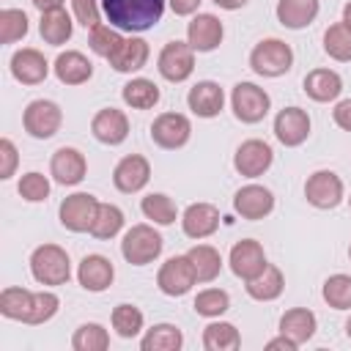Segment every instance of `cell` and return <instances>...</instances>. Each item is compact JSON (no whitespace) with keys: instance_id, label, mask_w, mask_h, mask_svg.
Returning a JSON list of instances; mask_svg holds the SVG:
<instances>
[{"instance_id":"6da1fadb","label":"cell","mask_w":351,"mask_h":351,"mask_svg":"<svg viewBox=\"0 0 351 351\" xmlns=\"http://www.w3.org/2000/svg\"><path fill=\"white\" fill-rule=\"evenodd\" d=\"M58 307H60V299L55 291H27L19 285H8L0 291V315L8 321L38 326L55 318Z\"/></svg>"},{"instance_id":"7a4b0ae2","label":"cell","mask_w":351,"mask_h":351,"mask_svg":"<svg viewBox=\"0 0 351 351\" xmlns=\"http://www.w3.org/2000/svg\"><path fill=\"white\" fill-rule=\"evenodd\" d=\"M167 0H101V11L107 22L126 33H145L151 30L162 14Z\"/></svg>"},{"instance_id":"3957f363","label":"cell","mask_w":351,"mask_h":351,"mask_svg":"<svg viewBox=\"0 0 351 351\" xmlns=\"http://www.w3.org/2000/svg\"><path fill=\"white\" fill-rule=\"evenodd\" d=\"M30 274L38 285H66L71 280V261L69 252L58 244H38L30 252Z\"/></svg>"},{"instance_id":"277c9868","label":"cell","mask_w":351,"mask_h":351,"mask_svg":"<svg viewBox=\"0 0 351 351\" xmlns=\"http://www.w3.org/2000/svg\"><path fill=\"white\" fill-rule=\"evenodd\" d=\"M162 250H165V239H162V233H159L154 225H148V222L132 225V228L123 233V239H121V255H123L126 263H132V266H148V263H154V261L162 255Z\"/></svg>"},{"instance_id":"5b68a950","label":"cell","mask_w":351,"mask_h":351,"mask_svg":"<svg viewBox=\"0 0 351 351\" xmlns=\"http://www.w3.org/2000/svg\"><path fill=\"white\" fill-rule=\"evenodd\" d=\"M293 66V49L282 38H261L250 52V69L258 77H282Z\"/></svg>"},{"instance_id":"8992f818","label":"cell","mask_w":351,"mask_h":351,"mask_svg":"<svg viewBox=\"0 0 351 351\" xmlns=\"http://www.w3.org/2000/svg\"><path fill=\"white\" fill-rule=\"evenodd\" d=\"M230 110L241 123H261L271 110V96L255 82H236L230 90Z\"/></svg>"},{"instance_id":"52a82bcc","label":"cell","mask_w":351,"mask_h":351,"mask_svg":"<svg viewBox=\"0 0 351 351\" xmlns=\"http://www.w3.org/2000/svg\"><path fill=\"white\" fill-rule=\"evenodd\" d=\"M304 197L313 208H321V211H332L343 203L346 197V186H343V178L335 173V170H315L307 176L304 181Z\"/></svg>"},{"instance_id":"ba28073f","label":"cell","mask_w":351,"mask_h":351,"mask_svg":"<svg viewBox=\"0 0 351 351\" xmlns=\"http://www.w3.org/2000/svg\"><path fill=\"white\" fill-rule=\"evenodd\" d=\"M63 110L49 99H33L22 112V126L36 140H49L60 132Z\"/></svg>"},{"instance_id":"9c48e42d","label":"cell","mask_w":351,"mask_h":351,"mask_svg":"<svg viewBox=\"0 0 351 351\" xmlns=\"http://www.w3.org/2000/svg\"><path fill=\"white\" fill-rule=\"evenodd\" d=\"M96 214H99V200L90 192H74V195L63 197V203L58 208L60 225L71 233H90Z\"/></svg>"},{"instance_id":"30bf717a","label":"cell","mask_w":351,"mask_h":351,"mask_svg":"<svg viewBox=\"0 0 351 351\" xmlns=\"http://www.w3.org/2000/svg\"><path fill=\"white\" fill-rule=\"evenodd\" d=\"M189 137H192V121L184 112H159L151 123V140L165 151L184 148Z\"/></svg>"},{"instance_id":"8fae6325","label":"cell","mask_w":351,"mask_h":351,"mask_svg":"<svg viewBox=\"0 0 351 351\" xmlns=\"http://www.w3.org/2000/svg\"><path fill=\"white\" fill-rule=\"evenodd\" d=\"M156 71L167 82H184L195 71V49L189 41H167L156 58Z\"/></svg>"},{"instance_id":"7c38bea8","label":"cell","mask_w":351,"mask_h":351,"mask_svg":"<svg viewBox=\"0 0 351 351\" xmlns=\"http://www.w3.org/2000/svg\"><path fill=\"white\" fill-rule=\"evenodd\" d=\"M197 282L195 277V269H192V261L186 255H173L167 258L159 271H156V285L165 296H186L192 291V285Z\"/></svg>"},{"instance_id":"4fadbf2b","label":"cell","mask_w":351,"mask_h":351,"mask_svg":"<svg viewBox=\"0 0 351 351\" xmlns=\"http://www.w3.org/2000/svg\"><path fill=\"white\" fill-rule=\"evenodd\" d=\"M271 162H274L271 145H269L266 140H258V137L244 140V143L236 148V154H233V167H236V173L244 176V178H258V176H263V173L271 167Z\"/></svg>"},{"instance_id":"5bb4252c","label":"cell","mask_w":351,"mask_h":351,"mask_svg":"<svg viewBox=\"0 0 351 351\" xmlns=\"http://www.w3.org/2000/svg\"><path fill=\"white\" fill-rule=\"evenodd\" d=\"M49 176L60 186H77L88 176V159L80 148L60 145L49 159Z\"/></svg>"},{"instance_id":"9a60e30c","label":"cell","mask_w":351,"mask_h":351,"mask_svg":"<svg viewBox=\"0 0 351 351\" xmlns=\"http://www.w3.org/2000/svg\"><path fill=\"white\" fill-rule=\"evenodd\" d=\"M233 211L241 219L258 222V219H263V217H269L274 211V195L263 184H244L233 195Z\"/></svg>"},{"instance_id":"2e32d148","label":"cell","mask_w":351,"mask_h":351,"mask_svg":"<svg viewBox=\"0 0 351 351\" xmlns=\"http://www.w3.org/2000/svg\"><path fill=\"white\" fill-rule=\"evenodd\" d=\"M266 252H263V247H261V241H255V239H241V241H236L233 247H230V255H228V266H230V271L239 277V280H252V277H258L263 269H266Z\"/></svg>"},{"instance_id":"e0dca14e","label":"cell","mask_w":351,"mask_h":351,"mask_svg":"<svg viewBox=\"0 0 351 351\" xmlns=\"http://www.w3.org/2000/svg\"><path fill=\"white\" fill-rule=\"evenodd\" d=\"M148 181H151V162L143 154H126L112 170V186L123 195H134L145 189Z\"/></svg>"},{"instance_id":"ac0fdd59","label":"cell","mask_w":351,"mask_h":351,"mask_svg":"<svg viewBox=\"0 0 351 351\" xmlns=\"http://www.w3.org/2000/svg\"><path fill=\"white\" fill-rule=\"evenodd\" d=\"M225 38V25L217 14H195L186 22V41L195 52H214Z\"/></svg>"},{"instance_id":"d6986e66","label":"cell","mask_w":351,"mask_h":351,"mask_svg":"<svg viewBox=\"0 0 351 351\" xmlns=\"http://www.w3.org/2000/svg\"><path fill=\"white\" fill-rule=\"evenodd\" d=\"M310 115L302 107H282L274 115V137L285 145V148H296L310 137Z\"/></svg>"},{"instance_id":"ffe728a7","label":"cell","mask_w":351,"mask_h":351,"mask_svg":"<svg viewBox=\"0 0 351 351\" xmlns=\"http://www.w3.org/2000/svg\"><path fill=\"white\" fill-rule=\"evenodd\" d=\"M219 208L214 203H206V200H197V203H189L181 214V230L186 239H208L211 233H217L219 228Z\"/></svg>"},{"instance_id":"44dd1931","label":"cell","mask_w":351,"mask_h":351,"mask_svg":"<svg viewBox=\"0 0 351 351\" xmlns=\"http://www.w3.org/2000/svg\"><path fill=\"white\" fill-rule=\"evenodd\" d=\"M11 77L22 85H41L49 77V60L36 47H22L11 55Z\"/></svg>"},{"instance_id":"7402d4cb","label":"cell","mask_w":351,"mask_h":351,"mask_svg":"<svg viewBox=\"0 0 351 351\" xmlns=\"http://www.w3.org/2000/svg\"><path fill=\"white\" fill-rule=\"evenodd\" d=\"M112 280H115V266H112V261H110L107 255H99V252L85 255V258L80 261V266H77V282H80L88 293H101V291H107V288L112 285Z\"/></svg>"},{"instance_id":"603a6c76","label":"cell","mask_w":351,"mask_h":351,"mask_svg":"<svg viewBox=\"0 0 351 351\" xmlns=\"http://www.w3.org/2000/svg\"><path fill=\"white\" fill-rule=\"evenodd\" d=\"M90 134L101 145H121L129 137V118L118 107H104L90 121Z\"/></svg>"},{"instance_id":"cb8c5ba5","label":"cell","mask_w":351,"mask_h":351,"mask_svg":"<svg viewBox=\"0 0 351 351\" xmlns=\"http://www.w3.org/2000/svg\"><path fill=\"white\" fill-rule=\"evenodd\" d=\"M186 107L197 118H217L225 107V90L214 80H200L186 93Z\"/></svg>"},{"instance_id":"d4e9b609","label":"cell","mask_w":351,"mask_h":351,"mask_svg":"<svg viewBox=\"0 0 351 351\" xmlns=\"http://www.w3.org/2000/svg\"><path fill=\"white\" fill-rule=\"evenodd\" d=\"M148 58H151L148 41L132 33V36H126V38L121 41V47H118L107 60H110V66H112L118 74H134V71H140V69L148 63Z\"/></svg>"},{"instance_id":"484cf974","label":"cell","mask_w":351,"mask_h":351,"mask_svg":"<svg viewBox=\"0 0 351 351\" xmlns=\"http://www.w3.org/2000/svg\"><path fill=\"white\" fill-rule=\"evenodd\" d=\"M302 88H304L307 99H313L318 104H326V101H335L343 93V77L335 69H313V71L304 74Z\"/></svg>"},{"instance_id":"4316f807","label":"cell","mask_w":351,"mask_h":351,"mask_svg":"<svg viewBox=\"0 0 351 351\" xmlns=\"http://www.w3.org/2000/svg\"><path fill=\"white\" fill-rule=\"evenodd\" d=\"M52 71H55L58 82H63V85H82L93 77V63L80 49H66L55 58Z\"/></svg>"},{"instance_id":"83f0119b","label":"cell","mask_w":351,"mask_h":351,"mask_svg":"<svg viewBox=\"0 0 351 351\" xmlns=\"http://www.w3.org/2000/svg\"><path fill=\"white\" fill-rule=\"evenodd\" d=\"M321 11V3L318 0H277V22L288 30H304L307 25L315 22Z\"/></svg>"},{"instance_id":"f1b7e54d","label":"cell","mask_w":351,"mask_h":351,"mask_svg":"<svg viewBox=\"0 0 351 351\" xmlns=\"http://www.w3.org/2000/svg\"><path fill=\"white\" fill-rule=\"evenodd\" d=\"M315 329H318V318L307 307H291L280 315V332L285 337H291L293 343H299V346L307 343L315 335Z\"/></svg>"},{"instance_id":"f546056e","label":"cell","mask_w":351,"mask_h":351,"mask_svg":"<svg viewBox=\"0 0 351 351\" xmlns=\"http://www.w3.org/2000/svg\"><path fill=\"white\" fill-rule=\"evenodd\" d=\"M244 291H247V296L255 299V302H274V299H280V293L285 291V277H282V271H280L274 263H266V269H263L258 277L247 280Z\"/></svg>"},{"instance_id":"4dcf8cb0","label":"cell","mask_w":351,"mask_h":351,"mask_svg":"<svg viewBox=\"0 0 351 351\" xmlns=\"http://www.w3.org/2000/svg\"><path fill=\"white\" fill-rule=\"evenodd\" d=\"M121 99H123V104L132 107V110H151V107L159 104L162 90H159V85H156L154 80H148V77H132V80L121 88Z\"/></svg>"},{"instance_id":"1f68e13d","label":"cell","mask_w":351,"mask_h":351,"mask_svg":"<svg viewBox=\"0 0 351 351\" xmlns=\"http://www.w3.org/2000/svg\"><path fill=\"white\" fill-rule=\"evenodd\" d=\"M38 33L44 38V44L49 47H63L71 33H74V22L71 16L63 11V8H52V11H44L41 19H38Z\"/></svg>"},{"instance_id":"d6a6232c","label":"cell","mask_w":351,"mask_h":351,"mask_svg":"<svg viewBox=\"0 0 351 351\" xmlns=\"http://www.w3.org/2000/svg\"><path fill=\"white\" fill-rule=\"evenodd\" d=\"M186 258L192 261V269H195L197 282H214L219 277V271H222V255L211 244H195V247H189Z\"/></svg>"},{"instance_id":"836d02e7","label":"cell","mask_w":351,"mask_h":351,"mask_svg":"<svg viewBox=\"0 0 351 351\" xmlns=\"http://www.w3.org/2000/svg\"><path fill=\"white\" fill-rule=\"evenodd\" d=\"M181 346H184V332L176 324H154L140 340L143 351H178Z\"/></svg>"},{"instance_id":"e575fe53","label":"cell","mask_w":351,"mask_h":351,"mask_svg":"<svg viewBox=\"0 0 351 351\" xmlns=\"http://www.w3.org/2000/svg\"><path fill=\"white\" fill-rule=\"evenodd\" d=\"M241 346V335L228 321H211L203 329V348L206 351H236Z\"/></svg>"},{"instance_id":"d590c367","label":"cell","mask_w":351,"mask_h":351,"mask_svg":"<svg viewBox=\"0 0 351 351\" xmlns=\"http://www.w3.org/2000/svg\"><path fill=\"white\" fill-rule=\"evenodd\" d=\"M110 324H112V329H115L118 337L132 340V337H137V335L143 332V326H145V315H143L140 307L123 302V304H115V307H112Z\"/></svg>"},{"instance_id":"8d00e7d4","label":"cell","mask_w":351,"mask_h":351,"mask_svg":"<svg viewBox=\"0 0 351 351\" xmlns=\"http://www.w3.org/2000/svg\"><path fill=\"white\" fill-rule=\"evenodd\" d=\"M140 211H143V217L151 219L154 225H173L176 217H178V208H176L173 197L165 195V192H151V195H145V197L140 200Z\"/></svg>"},{"instance_id":"74e56055","label":"cell","mask_w":351,"mask_h":351,"mask_svg":"<svg viewBox=\"0 0 351 351\" xmlns=\"http://www.w3.org/2000/svg\"><path fill=\"white\" fill-rule=\"evenodd\" d=\"M123 211L115 206V203H99V214L93 219V228H90V236L93 239H115L121 230H123Z\"/></svg>"},{"instance_id":"f35d334b","label":"cell","mask_w":351,"mask_h":351,"mask_svg":"<svg viewBox=\"0 0 351 351\" xmlns=\"http://www.w3.org/2000/svg\"><path fill=\"white\" fill-rule=\"evenodd\" d=\"M324 52L337 63H348L351 60V27H346L343 22L329 25L324 30Z\"/></svg>"},{"instance_id":"ab89813d","label":"cell","mask_w":351,"mask_h":351,"mask_svg":"<svg viewBox=\"0 0 351 351\" xmlns=\"http://www.w3.org/2000/svg\"><path fill=\"white\" fill-rule=\"evenodd\" d=\"M71 348L74 351H104L110 348V332L96 321L82 324L71 335Z\"/></svg>"},{"instance_id":"60d3db41","label":"cell","mask_w":351,"mask_h":351,"mask_svg":"<svg viewBox=\"0 0 351 351\" xmlns=\"http://www.w3.org/2000/svg\"><path fill=\"white\" fill-rule=\"evenodd\" d=\"M30 22L22 8H3L0 11V44H16L27 36Z\"/></svg>"},{"instance_id":"b9f144b4","label":"cell","mask_w":351,"mask_h":351,"mask_svg":"<svg viewBox=\"0 0 351 351\" xmlns=\"http://www.w3.org/2000/svg\"><path fill=\"white\" fill-rule=\"evenodd\" d=\"M321 296L332 310H351V277L348 274L326 277L324 288H321Z\"/></svg>"},{"instance_id":"7bdbcfd3","label":"cell","mask_w":351,"mask_h":351,"mask_svg":"<svg viewBox=\"0 0 351 351\" xmlns=\"http://www.w3.org/2000/svg\"><path fill=\"white\" fill-rule=\"evenodd\" d=\"M195 313L203 315V318H219L222 313L230 310V296L228 291L222 288H203L197 296H195Z\"/></svg>"},{"instance_id":"ee69618b","label":"cell","mask_w":351,"mask_h":351,"mask_svg":"<svg viewBox=\"0 0 351 351\" xmlns=\"http://www.w3.org/2000/svg\"><path fill=\"white\" fill-rule=\"evenodd\" d=\"M121 41H123V36H121V30L112 27V25H96V27L90 30V36H88V47H90V52L99 55V58H110V55L121 47Z\"/></svg>"},{"instance_id":"f6af8a7d","label":"cell","mask_w":351,"mask_h":351,"mask_svg":"<svg viewBox=\"0 0 351 351\" xmlns=\"http://www.w3.org/2000/svg\"><path fill=\"white\" fill-rule=\"evenodd\" d=\"M49 189H52L49 178H47L44 173H38V170H30V173L19 176V181H16V192H19V197L27 200V203H41V200H47V197H49Z\"/></svg>"},{"instance_id":"bcb514c9","label":"cell","mask_w":351,"mask_h":351,"mask_svg":"<svg viewBox=\"0 0 351 351\" xmlns=\"http://www.w3.org/2000/svg\"><path fill=\"white\" fill-rule=\"evenodd\" d=\"M71 14L85 30H93L96 25H101V14L104 11H101L99 0H71Z\"/></svg>"},{"instance_id":"7dc6e473","label":"cell","mask_w":351,"mask_h":351,"mask_svg":"<svg viewBox=\"0 0 351 351\" xmlns=\"http://www.w3.org/2000/svg\"><path fill=\"white\" fill-rule=\"evenodd\" d=\"M16 165H19V151L14 145L11 137H3L0 140V181H8L14 173H16Z\"/></svg>"},{"instance_id":"c3c4849f","label":"cell","mask_w":351,"mask_h":351,"mask_svg":"<svg viewBox=\"0 0 351 351\" xmlns=\"http://www.w3.org/2000/svg\"><path fill=\"white\" fill-rule=\"evenodd\" d=\"M332 118L343 132H351V99H340L332 110Z\"/></svg>"},{"instance_id":"681fc988","label":"cell","mask_w":351,"mask_h":351,"mask_svg":"<svg viewBox=\"0 0 351 351\" xmlns=\"http://www.w3.org/2000/svg\"><path fill=\"white\" fill-rule=\"evenodd\" d=\"M200 3H203V0H167L170 11H173L176 16H192V14L200 8Z\"/></svg>"},{"instance_id":"f907efd6","label":"cell","mask_w":351,"mask_h":351,"mask_svg":"<svg viewBox=\"0 0 351 351\" xmlns=\"http://www.w3.org/2000/svg\"><path fill=\"white\" fill-rule=\"evenodd\" d=\"M296 348H299V343H293V340H291V337H285L282 332L266 343V351H296Z\"/></svg>"},{"instance_id":"816d5d0a","label":"cell","mask_w":351,"mask_h":351,"mask_svg":"<svg viewBox=\"0 0 351 351\" xmlns=\"http://www.w3.org/2000/svg\"><path fill=\"white\" fill-rule=\"evenodd\" d=\"M30 3L44 14V11H52V8H63L66 0H30Z\"/></svg>"},{"instance_id":"f5cc1de1","label":"cell","mask_w":351,"mask_h":351,"mask_svg":"<svg viewBox=\"0 0 351 351\" xmlns=\"http://www.w3.org/2000/svg\"><path fill=\"white\" fill-rule=\"evenodd\" d=\"M214 5H219V8H225V11H239V8H244L250 0H211Z\"/></svg>"},{"instance_id":"db71d44e","label":"cell","mask_w":351,"mask_h":351,"mask_svg":"<svg viewBox=\"0 0 351 351\" xmlns=\"http://www.w3.org/2000/svg\"><path fill=\"white\" fill-rule=\"evenodd\" d=\"M340 22H343L346 27H351V0L343 5V19H340Z\"/></svg>"},{"instance_id":"11a10c76","label":"cell","mask_w":351,"mask_h":351,"mask_svg":"<svg viewBox=\"0 0 351 351\" xmlns=\"http://www.w3.org/2000/svg\"><path fill=\"white\" fill-rule=\"evenodd\" d=\"M346 335H348V340H351V315H348V321H346Z\"/></svg>"},{"instance_id":"9f6ffc18","label":"cell","mask_w":351,"mask_h":351,"mask_svg":"<svg viewBox=\"0 0 351 351\" xmlns=\"http://www.w3.org/2000/svg\"><path fill=\"white\" fill-rule=\"evenodd\" d=\"M348 258H351V244H348Z\"/></svg>"},{"instance_id":"6f0895ef","label":"cell","mask_w":351,"mask_h":351,"mask_svg":"<svg viewBox=\"0 0 351 351\" xmlns=\"http://www.w3.org/2000/svg\"><path fill=\"white\" fill-rule=\"evenodd\" d=\"M348 206H351V195H348Z\"/></svg>"}]
</instances>
